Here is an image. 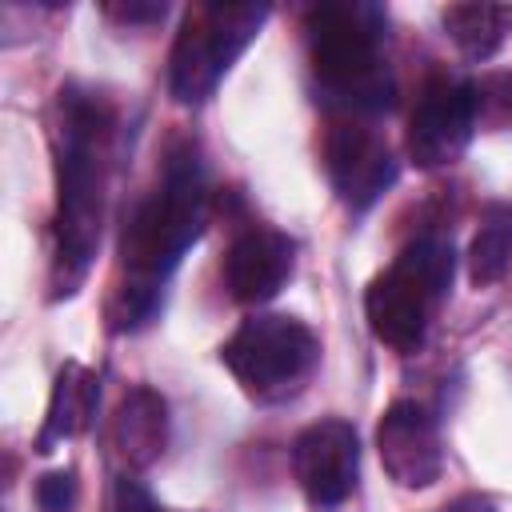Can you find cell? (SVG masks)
<instances>
[{
	"label": "cell",
	"instance_id": "6da1fadb",
	"mask_svg": "<svg viewBox=\"0 0 512 512\" xmlns=\"http://www.w3.org/2000/svg\"><path fill=\"white\" fill-rule=\"evenodd\" d=\"M204 204H208V180L200 152L196 144H180L168 152L160 184L136 204V212L124 224V240H120L124 280L108 300L112 332H136L160 312L164 280L172 276V268L204 228Z\"/></svg>",
	"mask_w": 512,
	"mask_h": 512
},
{
	"label": "cell",
	"instance_id": "7a4b0ae2",
	"mask_svg": "<svg viewBox=\"0 0 512 512\" xmlns=\"http://www.w3.org/2000/svg\"><path fill=\"white\" fill-rule=\"evenodd\" d=\"M116 112L108 96L84 84H64L56 96V248H52V300L72 296L96 256L108 188V144Z\"/></svg>",
	"mask_w": 512,
	"mask_h": 512
},
{
	"label": "cell",
	"instance_id": "3957f363",
	"mask_svg": "<svg viewBox=\"0 0 512 512\" xmlns=\"http://www.w3.org/2000/svg\"><path fill=\"white\" fill-rule=\"evenodd\" d=\"M304 32L320 88L340 108H348V116L380 112L392 104V72L384 64V12L376 4H320L308 12Z\"/></svg>",
	"mask_w": 512,
	"mask_h": 512
},
{
	"label": "cell",
	"instance_id": "277c9868",
	"mask_svg": "<svg viewBox=\"0 0 512 512\" xmlns=\"http://www.w3.org/2000/svg\"><path fill=\"white\" fill-rule=\"evenodd\" d=\"M452 272L456 252L448 236L420 232L416 240H408L364 292V316L372 336L392 352H416L440 300L452 288Z\"/></svg>",
	"mask_w": 512,
	"mask_h": 512
},
{
	"label": "cell",
	"instance_id": "5b68a950",
	"mask_svg": "<svg viewBox=\"0 0 512 512\" xmlns=\"http://www.w3.org/2000/svg\"><path fill=\"white\" fill-rule=\"evenodd\" d=\"M268 20V4H196L168 56V92L176 104H204L240 52Z\"/></svg>",
	"mask_w": 512,
	"mask_h": 512
},
{
	"label": "cell",
	"instance_id": "8992f818",
	"mask_svg": "<svg viewBox=\"0 0 512 512\" xmlns=\"http://www.w3.org/2000/svg\"><path fill=\"white\" fill-rule=\"evenodd\" d=\"M220 360L248 396L272 404L304 388V380L316 372L320 340L304 320L264 312V316H248L224 340Z\"/></svg>",
	"mask_w": 512,
	"mask_h": 512
},
{
	"label": "cell",
	"instance_id": "52a82bcc",
	"mask_svg": "<svg viewBox=\"0 0 512 512\" xmlns=\"http://www.w3.org/2000/svg\"><path fill=\"white\" fill-rule=\"evenodd\" d=\"M476 132L468 80L460 76H432L416 108L408 116V160L416 168H444L464 156L468 140Z\"/></svg>",
	"mask_w": 512,
	"mask_h": 512
},
{
	"label": "cell",
	"instance_id": "ba28073f",
	"mask_svg": "<svg viewBox=\"0 0 512 512\" xmlns=\"http://www.w3.org/2000/svg\"><path fill=\"white\" fill-rule=\"evenodd\" d=\"M324 168L336 196L352 212H364L368 204H376L396 180V160L388 140L356 116L332 120L324 136Z\"/></svg>",
	"mask_w": 512,
	"mask_h": 512
},
{
	"label": "cell",
	"instance_id": "9c48e42d",
	"mask_svg": "<svg viewBox=\"0 0 512 512\" xmlns=\"http://www.w3.org/2000/svg\"><path fill=\"white\" fill-rule=\"evenodd\" d=\"M292 476L316 508L344 504L360 476V440L348 420H316L292 440Z\"/></svg>",
	"mask_w": 512,
	"mask_h": 512
},
{
	"label": "cell",
	"instance_id": "30bf717a",
	"mask_svg": "<svg viewBox=\"0 0 512 512\" xmlns=\"http://www.w3.org/2000/svg\"><path fill=\"white\" fill-rule=\"evenodd\" d=\"M376 448H380V464L388 480L400 488H428L444 472V448H440L436 420L416 400L388 404L376 428Z\"/></svg>",
	"mask_w": 512,
	"mask_h": 512
},
{
	"label": "cell",
	"instance_id": "8fae6325",
	"mask_svg": "<svg viewBox=\"0 0 512 512\" xmlns=\"http://www.w3.org/2000/svg\"><path fill=\"white\" fill-rule=\"evenodd\" d=\"M296 264V244L276 228H248L232 240L224 256V284L232 300L240 304H264L272 300Z\"/></svg>",
	"mask_w": 512,
	"mask_h": 512
},
{
	"label": "cell",
	"instance_id": "7c38bea8",
	"mask_svg": "<svg viewBox=\"0 0 512 512\" xmlns=\"http://www.w3.org/2000/svg\"><path fill=\"white\" fill-rule=\"evenodd\" d=\"M112 444L128 468H148L168 444V404L152 388H132L112 416Z\"/></svg>",
	"mask_w": 512,
	"mask_h": 512
},
{
	"label": "cell",
	"instance_id": "4fadbf2b",
	"mask_svg": "<svg viewBox=\"0 0 512 512\" xmlns=\"http://www.w3.org/2000/svg\"><path fill=\"white\" fill-rule=\"evenodd\" d=\"M96 400H100V380L84 364H64L52 384V400H48V412L36 436V452H52L56 444L84 432L96 412Z\"/></svg>",
	"mask_w": 512,
	"mask_h": 512
},
{
	"label": "cell",
	"instance_id": "5bb4252c",
	"mask_svg": "<svg viewBox=\"0 0 512 512\" xmlns=\"http://www.w3.org/2000/svg\"><path fill=\"white\" fill-rule=\"evenodd\" d=\"M440 24L468 60H488L512 28V4H448Z\"/></svg>",
	"mask_w": 512,
	"mask_h": 512
},
{
	"label": "cell",
	"instance_id": "9a60e30c",
	"mask_svg": "<svg viewBox=\"0 0 512 512\" xmlns=\"http://www.w3.org/2000/svg\"><path fill=\"white\" fill-rule=\"evenodd\" d=\"M512 268V204L488 200L476 220V236L468 244V280L476 288L496 284Z\"/></svg>",
	"mask_w": 512,
	"mask_h": 512
},
{
	"label": "cell",
	"instance_id": "2e32d148",
	"mask_svg": "<svg viewBox=\"0 0 512 512\" xmlns=\"http://www.w3.org/2000/svg\"><path fill=\"white\" fill-rule=\"evenodd\" d=\"M468 96H472L476 128L488 132L512 128V72H484L468 80Z\"/></svg>",
	"mask_w": 512,
	"mask_h": 512
},
{
	"label": "cell",
	"instance_id": "e0dca14e",
	"mask_svg": "<svg viewBox=\"0 0 512 512\" xmlns=\"http://www.w3.org/2000/svg\"><path fill=\"white\" fill-rule=\"evenodd\" d=\"M36 504L44 512H68L76 504V476L72 472H48L36 480Z\"/></svg>",
	"mask_w": 512,
	"mask_h": 512
},
{
	"label": "cell",
	"instance_id": "ac0fdd59",
	"mask_svg": "<svg viewBox=\"0 0 512 512\" xmlns=\"http://www.w3.org/2000/svg\"><path fill=\"white\" fill-rule=\"evenodd\" d=\"M112 512H164V508L152 500V492L140 480L120 476L116 480V492H112Z\"/></svg>",
	"mask_w": 512,
	"mask_h": 512
},
{
	"label": "cell",
	"instance_id": "d6986e66",
	"mask_svg": "<svg viewBox=\"0 0 512 512\" xmlns=\"http://www.w3.org/2000/svg\"><path fill=\"white\" fill-rule=\"evenodd\" d=\"M112 20H120V24H156V20H164V4H108L104 8Z\"/></svg>",
	"mask_w": 512,
	"mask_h": 512
},
{
	"label": "cell",
	"instance_id": "ffe728a7",
	"mask_svg": "<svg viewBox=\"0 0 512 512\" xmlns=\"http://www.w3.org/2000/svg\"><path fill=\"white\" fill-rule=\"evenodd\" d=\"M440 512H496V504L488 496H480V492H468V496H456L452 504H444Z\"/></svg>",
	"mask_w": 512,
	"mask_h": 512
},
{
	"label": "cell",
	"instance_id": "44dd1931",
	"mask_svg": "<svg viewBox=\"0 0 512 512\" xmlns=\"http://www.w3.org/2000/svg\"><path fill=\"white\" fill-rule=\"evenodd\" d=\"M164 512H168V508H164Z\"/></svg>",
	"mask_w": 512,
	"mask_h": 512
}]
</instances>
